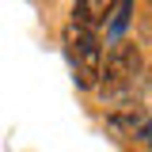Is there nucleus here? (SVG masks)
<instances>
[{
	"instance_id": "obj_4",
	"label": "nucleus",
	"mask_w": 152,
	"mask_h": 152,
	"mask_svg": "<svg viewBox=\"0 0 152 152\" xmlns=\"http://www.w3.org/2000/svg\"><path fill=\"white\" fill-rule=\"evenodd\" d=\"M129 19H133V0H118V4H114L110 23H107V34H110V42H122L126 27H129Z\"/></svg>"
},
{
	"instance_id": "obj_1",
	"label": "nucleus",
	"mask_w": 152,
	"mask_h": 152,
	"mask_svg": "<svg viewBox=\"0 0 152 152\" xmlns=\"http://www.w3.org/2000/svg\"><path fill=\"white\" fill-rule=\"evenodd\" d=\"M65 57H69V69H72V84L76 88H99V72H103V42L91 31H80V27H65Z\"/></svg>"
},
{
	"instance_id": "obj_2",
	"label": "nucleus",
	"mask_w": 152,
	"mask_h": 152,
	"mask_svg": "<svg viewBox=\"0 0 152 152\" xmlns=\"http://www.w3.org/2000/svg\"><path fill=\"white\" fill-rule=\"evenodd\" d=\"M137 76H141V50H137L133 42H114L107 61H103V72H99L103 95L126 91L129 84H137Z\"/></svg>"
},
{
	"instance_id": "obj_3",
	"label": "nucleus",
	"mask_w": 152,
	"mask_h": 152,
	"mask_svg": "<svg viewBox=\"0 0 152 152\" xmlns=\"http://www.w3.org/2000/svg\"><path fill=\"white\" fill-rule=\"evenodd\" d=\"M114 4L118 0H76L72 4V27H80V31H99L103 23H110V15H114Z\"/></svg>"
}]
</instances>
